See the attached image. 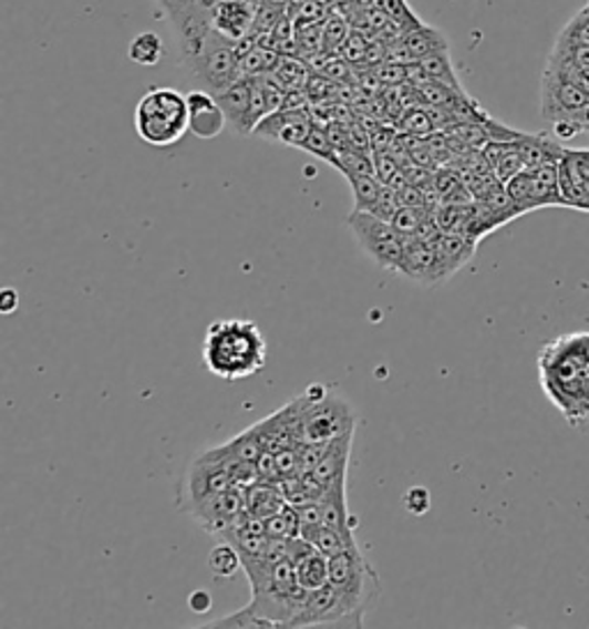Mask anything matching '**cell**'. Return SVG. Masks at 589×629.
<instances>
[{"instance_id": "6da1fadb", "label": "cell", "mask_w": 589, "mask_h": 629, "mask_svg": "<svg viewBox=\"0 0 589 629\" xmlns=\"http://www.w3.org/2000/svg\"><path fill=\"white\" fill-rule=\"evenodd\" d=\"M240 558L251 586V602L205 627H290L309 595V590L298 584L292 560H268L249 554H240Z\"/></svg>"}, {"instance_id": "7a4b0ae2", "label": "cell", "mask_w": 589, "mask_h": 629, "mask_svg": "<svg viewBox=\"0 0 589 629\" xmlns=\"http://www.w3.org/2000/svg\"><path fill=\"white\" fill-rule=\"evenodd\" d=\"M203 362L224 381H242L260 374L268 364V344L254 321H215L203 339Z\"/></svg>"}, {"instance_id": "3957f363", "label": "cell", "mask_w": 589, "mask_h": 629, "mask_svg": "<svg viewBox=\"0 0 589 629\" xmlns=\"http://www.w3.org/2000/svg\"><path fill=\"white\" fill-rule=\"evenodd\" d=\"M585 355L587 332H567L546 341L537 358L541 390L571 426L582 424L580 377Z\"/></svg>"}, {"instance_id": "277c9868", "label": "cell", "mask_w": 589, "mask_h": 629, "mask_svg": "<svg viewBox=\"0 0 589 629\" xmlns=\"http://www.w3.org/2000/svg\"><path fill=\"white\" fill-rule=\"evenodd\" d=\"M134 127L141 141L155 148L175 146L189 132V106L187 95L155 85L147 91L134 111Z\"/></svg>"}, {"instance_id": "5b68a950", "label": "cell", "mask_w": 589, "mask_h": 629, "mask_svg": "<svg viewBox=\"0 0 589 629\" xmlns=\"http://www.w3.org/2000/svg\"><path fill=\"white\" fill-rule=\"evenodd\" d=\"M294 404L302 417L304 443H328L355 432V409L330 385H309L302 394L294 396Z\"/></svg>"}, {"instance_id": "8992f818", "label": "cell", "mask_w": 589, "mask_h": 629, "mask_svg": "<svg viewBox=\"0 0 589 629\" xmlns=\"http://www.w3.org/2000/svg\"><path fill=\"white\" fill-rule=\"evenodd\" d=\"M330 584L345 597L362 620L380 597V577L360 547H350L330 558Z\"/></svg>"}, {"instance_id": "52a82bcc", "label": "cell", "mask_w": 589, "mask_h": 629, "mask_svg": "<svg viewBox=\"0 0 589 629\" xmlns=\"http://www.w3.org/2000/svg\"><path fill=\"white\" fill-rule=\"evenodd\" d=\"M589 95L569 79L544 70L541 76V118L552 123L557 138H574L582 132Z\"/></svg>"}, {"instance_id": "ba28073f", "label": "cell", "mask_w": 589, "mask_h": 629, "mask_svg": "<svg viewBox=\"0 0 589 629\" xmlns=\"http://www.w3.org/2000/svg\"><path fill=\"white\" fill-rule=\"evenodd\" d=\"M185 68L203 85V91L213 95H221L228 85L240 79V59L235 51V42L219 35L215 28Z\"/></svg>"}, {"instance_id": "9c48e42d", "label": "cell", "mask_w": 589, "mask_h": 629, "mask_svg": "<svg viewBox=\"0 0 589 629\" xmlns=\"http://www.w3.org/2000/svg\"><path fill=\"white\" fill-rule=\"evenodd\" d=\"M348 226L362 251L373 264L392 272H401L405 238L396 231L392 221L380 219L373 213L352 210L348 217Z\"/></svg>"}, {"instance_id": "30bf717a", "label": "cell", "mask_w": 589, "mask_h": 629, "mask_svg": "<svg viewBox=\"0 0 589 629\" xmlns=\"http://www.w3.org/2000/svg\"><path fill=\"white\" fill-rule=\"evenodd\" d=\"M507 194L520 215L539 208L565 206L559 192V162H546L533 168H523L505 183Z\"/></svg>"}, {"instance_id": "8fae6325", "label": "cell", "mask_w": 589, "mask_h": 629, "mask_svg": "<svg viewBox=\"0 0 589 629\" xmlns=\"http://www.w3.org/2000/svg\"><path fill=\"white\" fill-rule=\"evenodd\" d=\"M290 627H364V620L350 609L345 597L332 586L309 590L302 611Z\"/></svg>"}, {"instance_id": "7c38bea8", "label": "cell", "mask_w": 589, "mask_h": 629, "mask_svg": "<svg viewBox=\"0 0 589 629\" xmlns=\"http://www.w3.org/2000/svg\"><path fill=\"white\" fill-rule=\"evenodd\" d=\"M180 509L187 512L189 517L196 524H200L210 535L219 537L221 533L232 528L247 514V489L232 487L228 492H219V494H213V496L198 498V501H194V503H189Z\"/></svg>"}, {"instance_id": "4fadbf2b", "label": "cell", "mask_w": 589, "mask_h": 629, "mask_svg": "<svg viewBox=\"0 0 589 629\" xmlns=\"http://www.w3.org/2000/svg\"><path fill=\"white\" fill-rule=\"evenodd\" d=\"M311 127H313V121L307 109H279L270 113L268 118H262L256 125L254 134L265 141L283 143V146L302 151Z\"/></svg>"}, {"instance_id": "5bb4252c", "label": "cell", "mask_w": 589, "mask_h": 629, "mask_svg": "<svg viewBox=\"0 0 589 629\" xmlns=\"http://www.w3.org/2000/svg\"><path fill=\"white\" fill-rule=\"evenodd\" d=\"M399 275L417 281V283H424V286L445 281L433 240H424L417 236L405 238V251H403V264H401Z\"/></svg>"}, {"instance_id": "9a60e30c", "label": "cell", "mask_w": 589, "mask_h": 629, "mask_svg": "<svg viewBox=\"0 0 589 629\" xmlns=\"http://www.w3.org/2000/svg\"><path fill=\"white\" fill-rule=\"evenodd\" d=\"M189 106V132L198 138H215L228 127L226 113L217 100V95L208 91H189L187 93Z\"/></svg>"}, {"instance_id": "2e32d148", "label": "cell", "mask_w": 589, "mask_h": 629, "mask_svg": "<svg viewBox=\"0 0 589 629\" xmlns=\"http://www.w3.org/2000/svg\"><path fill=\"white\" fill-rule=\"evenodd\" d=\"M258 6L256 0H221L215 14V31L238 44L254 31Z\"/></svg>"}, {"instance_id": "e0dca14e", "label": "cell", "mask_w": 589, "mask_h": 629, "mask_svg": "<svg viewBox=\"0 0 589 629\" xmlns=\"http://www.w3.org/2000/svg\"><path fill=\"white\" fill-rule=\"evenodd\" d=\"M433 245H435V251H437L442 275H445V281H447V279H452L463 266H467L469 261H473V256H475V251H477L479 240L461 236V234H445V231H440L437 238L433 240Z\"/></svg>"}, {"instance_id": "ac0fdd59", "label": "cell", "mask_w": 589, "mask_h": 629, "mask_svg": "<svg viewBox=\"0 0 589 629\" xmlns=\"http://www.w3.org/2000/svg\"><path fill=\"white\" fill-rule=\"evenodd\" d=\"M352 452V434H343L334 441H328L326 450H322L320 460L311 468L313 477L322 484V487H330L334 482L348 480V462Z\"/></svg>"}, {"instance_id": "d6986e66", "label": "cell", "mask_w": 589, "mask_h": 629, "mask_svg": "<svg viewBox=\"0 0 589 629\" xmlns=\"http://www.w3.org/2000/svg\"><path fill=\"white\" fill-rule=\"evenodd\" d=\"M251 85H254L251 76H240L232 85H228L221 95H217L226 113L228 127L235 134H242V136H249L247 116H249V104H251Z\"/></svg>"}, {"instance_id": "ffe728a7", "label": "cell", "mask_w": 589, "mask_h": 629, "mask_svg": "<svg viewBox=\"0 0 589 629\" xmlns=\"http://www.w3.org/2000/svg\"><path fill=\"white\" fill-rule=\"evenodd\" d=\"M403 47L405 51L410 53V59L412 61H422L426 59V55L431 53H437V51H447L450 49V40L447 35L440 31V28H433L424 21H412L407 28H405V33H403Z\"/></svg>"}, {"instance_id": "44dd1931", "label": "cell", "mask_w": 589, "mask_h": 629, "mask_svg": "<svg viewBox=\"0 0 589 629\" xmlns=\"http://www.w3.org/2000/svg\"><path fill=\"white\" fill-rule=\"evenodd\" d=\"M320 505V519L326 526L352 530V514L348 509V480L334 482L326 487L322 496L318 498Z\"/></svg>"}, {"instance_id": "7402d4cb", "label": "cell", "mask_w": 589, "mask_h": 629, "mask_svg": "<svg viewBox=\"0 0 589 629\" xmlns=\"http://www.w3.org/2000/svg\"><path fill=\"white\" fill-rule=\"evenodd\" d=\"M300 535L307 537L311 545L320 551L326 554L328 558L350 549V547H358V539L355 533L352 530H343V528H332L326 524H318V526H302Z\"/></svg>"}, {"instance_id": "603a6c76", "label": "cell", "mask_w": 589, "mask_h": 629, "mask_svg": "<svg viewBox=\"0 0 589 629\" xmlns=\"http://www.w3.org/2000/svg\"><path fill=\"white\" fill-rule=\"evenodd\" d=\"M286 496L281 487H277L275 482H256L254 487L247 489V514L258 519H270L272 514H277L286 505Z\"/></svg>"}, {"instance_id": "cb8c5ba5", "label": "cell", "mask_w": 589, "mask_h": 629, "mask_svg": "<svg viewBox=\"0 0 589 629\" xmlns=\"http://www.w3.org/2000/svg\"><path fill=\"white\" fill-rule=\"evenodd\" d=\"M417 65H420V70H422V81L445 83V85H450V89H454V91H458V93H465L463 83H461V76H458V72H456V65H454L452 55H450V49L426 55V59L417 61ZM422 81H420V83H422Z\"/></svg>"}, {"instance_id": "d4e9b609", "label": "cell", "mask_w": 589, "mask_h": 629, "mask_svg": "<svg viewBox=\"0 0 589 629\" xmlns=\"http://www.w3.org/2000/svg\"><path fill=\"white\" fill-rule=\"evenodd\" d=\"M294 571H298V584L302 588L307 590L322 588L326 584H330V558L326 554L313 551L294 563Z\"/></svg>"}, {"instance_id": "484cf974", "label": "cell", "mask_w": 589, "mask_h": 629, "mask_svg": "<svg viewBox=\"0 0 589 629\" xmlns=\"http://www.w3.org/2000/svg\"><path fill=\"white\" fill-rule=\"evenodd\" d=\"M127 55H130L132 63H136L141 68H155L164 59V42L157 33L143 31L130 42Z\"/></svg>"}, {"instance_id": "4316f807", "label": "cell", "mask_w": 589, "mask_h": 629, "mask_svg": "<svg viewBox=\"0 0 589 629\" xmlns=\"http://www.w3.org/2000/svg\"><path fill=\"white\" fill-rule=\"evenodd\" d=\"M279 59H281L279 51L265 47V44H258L240 59V76L270 74L279 65Z\"/></svg>"}, {"instance_id": "83f0119b", "label": "cell", "mask_w": 589, "mask_h": 629, "mask_svg": "<svg viewBox=\"0 0 589 629\" xmlns=\"http://www.w3.org/2000/svg\"><path fill=\"white\" fill-rule=\"evenodd\" d=\"M337 171L343 176H375V162L371 151L360 148H343L337 153Z\"/></svg>"}, {"instance_id": "f1b7e54d", "label": "cell", "mask_w": 589, "mask_h": 629, "mask_svg": "<svg viewBox=\"0 0 589 629\" xmlns=\"http://www.w3.org/2000/svg\"><path fill=\"white\" fill-rule=\"evenodd\" d=\"M352 189V198H355V210L371 213L378 204V196L382 189V183L378 176H345Z\"/></svg>"}, {"instance_id": "f546056e", "label": "cell", "mask_w": 589, "mask_h": 629, "mask_svg": "<svg viewBox=\"0 0 589 629\" xmlns=\"http://www.w3.org/2000/svg\"><path fill=\"white\" fill-rule=\"evenodd\" d=\"M265 533L272 537H298L300 535V512L294 505L286 503L270 519H265Z\"/></svg>"}, {"instance_id": "4dcf8cb0", "label": "cell", "mask_w": 589, "mask_h": 629, "mask_svg": "<svg viewBox=\"0 0 589 629\" xmlns=\"http://www.w3.org/2000/svg\"><path fill=\"white\" fill-rule=\"evenodd\" d=\"M275 79L283 85L286 91H294V89H304L309 81V70L300 59H292V55H281L279 65L275 68Z\"/></svg>"}, {"instance_id": "1f68e13d", "label": "cell", "mask_w": 589, "mask_h": 629, "mask_svg": "<svg viewBox=\"0 0 589 629\" xmlns=\"http://www.w3.org/2000/svg\"><path fill=\"white\" fill-rule=\"evenodd\" d=\"M210 569L215 571V577L230 579L238 575V569H242V558L240 551L235 549L230 542L221 539V545H217L210 554Z\"/></svg>"}, {"instance_id": "d6a6232c", "label": "cell", "mask_w": 589, "mask_h": 629, "mask_svg": "<svg viewBox=\"0 0 589 629\" xmlns=\"http://www.w3.org/2000/svg\"><path fill=\"white\" fill-rule=\"evenodd\" d=\"M304 153L322 159V162H328V164H337V148H334V143L330 138V132L328 127H322V125H316L311 127L307 141H304V146H302Z\"/></svg>"}, {"instance_id": "836d02e7", "label": "cell", "mask_w": 589, "mask_h": 629, "mask_svg": "<svg viewBox=\"0 0 589 629\" xmlns=\"http://www.w3.org/2000/svg\"><path fill=\"white\" fill-rule=\"evenodd\" d=\"M350 35V23L345 17H341L339 12L330 14L326 19V23H322V51H330V53H337L341 49V44L348 40Z\"/></svg>"}, {"instance_id": "e575fe53", "label": "cell", "mask_w": 589, "mask_h": 629, "mask_svg": "<svg viewBox=\"0 0 589 629\" xmlns=\"http://www.w3.org/2000/svg\"><path fill=\"white\" fill-rule=\"evenodd\" d=\"M433 210L428 208H415V206H401L399 213L394 215L392 224L396 231L403 236V238H412V236H417L420 234V228L422 224L426 221V217L431 215Z\"/></svg>"}, {"instance_id": "d590c367", "label": "cell", "mask_w": 589, "mask_h": 629, "mask_svg": "<svg viewBox=\"0 0 589 629\" xmlns=\"http://www.w3.org/2000/svg\"><path fill=\"white\" fill-rule=\"evenodd\" d=\"M559 35L589 47V6H585L580 12H576L574 19L562 28V31H559Z\"/></svg>"}, {"instance_id": "8d00e7d4", "label": "cell", "mask_w": 589, "mask_h": 629, "mask_svg": "<svg viewBox=\"0 0 589 629\" xmlns=\"http://www.w3.org/2000/svg\"><path fill=\"white\" fill-rule=\"evenodd\" d=\"M403 130L407 132V136L426 138L435 132V121L424 111H410V113H405V118H403Z\"/></svg>"}, {"instance_id": "74e56055", "label": "cell", "mask_w": 589, "mask_h": 629, "mask_svg": "<svg viewBox=\"0 0 589 629\" xmlns=\"http://www.w3.org/2000/svg\"><path fill=\"white\" fill-rule=\"evenodd\" d=\"M369 42L364 35L360 33H350L348 40L341 44V49L337 53L343 55L345 63H362L369 59Z\"/></svg>"}, {"instance_id": "f35d334b", "label": "cell", "mask_w": 589, "mask_h": 629, "mask_svg": "<svg viewBox=\"0 0 589 629\" xmlns=\"http://www.w3.org/2000/svg\"><path fill=\"white\" fill-rule=\"evenodd\" d=\"M401 204H399V194L394 187L390 185H382L380 189V196H378V204L373 206V215H378L380 219H385V221H392L394 215L399 213Z\"/></svg>"}, {"instance_id": "ab89813d", "label": "cell", "mask_w": 589, "mask_h": 629, "mask_svg": "<svg viewBox=\"0 0 589 629\" xmlns=\"http://www.w3.org/2000/svg\"><path fill=\"white\" fill-rule=\"evenodd\" d=\"M403 505H405V509L412 512V514H424V512H428V507H431V494H428V489H424V487H415V489H410V492L403 496Z\"/></svg>"}, {"instance_id": "60d3db41", "label": "cell", "mask_w": 589, "mask_h": 629, "mask_svg": "<svg viewBox=\"0 0 589 629\" xmlns=\"http://www.w3.org/2000/svg\"><path fill=\"white\" fill-rule=\"evenodd\" d=\"M580 415H582V424L589 422V332H587V355H585L582 377H580Z\"/></svg>"}, {"instance_id": "b9f144b4", "label": "cell", "mask_w": 589, "mask_h": 629, "mask_svg": "<svg viewBox=\"0 0 589 629\" xmlns=\"http://www.w3.org/2000/svg\"><path fill=\"white\" fill-rule=\"evenodd\" d=\"M155 3L164 10V14H168V12H170V8H173V0H155Z\"/></svg>"}, {"instance_id": "7bdbcfd3", "label": "cell", "mask_w": 589, "mask_h": 629, "mask_svg": "<svg viewBox=\"0 0 589 629\" xmlns=\"http://www.w3.org/2000/svg\"><path fill=\"white\" fill-rule=\"evenodd\" d=\"M260 3H270V6H277V8H283L288 0H260Z\"/></svg>"}, {"instance_id": "ee69618b", "label": "cell", "mask_w": 589, "mask_h": 629, "mask_svg": "<svg viewBox=\"0 0 589 629\" xmlns=\"http://www.w3.org/2000/svg\"><path fill=\"white\" fill-rule=\"evenodd\" d=\"M582 132L589 134V109H587V116H585V123H582Z\"/></svg>"}]
</instances>
